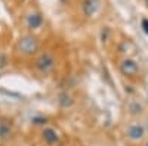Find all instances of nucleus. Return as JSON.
Here are the masks:
<instances>
[{"label": "nucleus", "mask_w": 148, "mask_h": 146, "mask_svg": "<svg viewBox=\"0 0 148 146\" xmlns=\"http://www.w3.org/2000/svg\"><path fill=\"white\" fill-rule=\"evenodd\" d=\"M120 71L125 75H127V77H135L138 74V71H139V67H138V64L135 62L133 59H125L120 64Z\"/></svg>", "instance_id": "obj_3"}, {"label": "nucleus", "mask_w": 148, "mask_h": 146, "mask_svg": "<svg viewBox=\"0 0 148 146\" xmlns=\"http://www.w3.org/2000/svg\"><path fill=\"white\" fill-rule=\"evenodd\" d=\"M18 47H19V50L22 53L31 55L37 50V40H36V37H33V35H25V37H22L19 40Z\"/></svg>", "instance_id": "obj_2"}, {"label": "nucleus", "mask_w": 148, "mask_h": 146, "mask_svg": "<svg viewBox=\"0 0 148 146\" xmlns=\"http://www.w3.org/2000/svg\"><path fill=\"white\" fill-rule=\"evenodd\" d=\"M27 25L30 28H39L42 25V16L39 14H30L27 16Z\"/></svg>", "instance_id": "obj_7"}, {"label": "nucleus", "mask_w": 148, "mask_h": 146, "mask_svg": "<svg viewBox=\"0 0 148 146\" xmlns=\"http://www.w3.org/2000/svg\"><path fill=\"white\" fill-rule=\"evenodd\" d=\"M9 134H10V127H9V124L0 123V137H2V139H6Z\"/></svg>", "instance_id": "obj_8"}, {"label": "nucleus", "mask_w": 148, "mask_h": 146, "mask_svg": "<svg viewBox=\"0 0 148 146\" xmlns=\"http://www.w3.org/2000/svg\"><path fill=\"white\" fill-rule=\"evenodd\" d=\"M98 9H99V0H84L83 12L86 16H92L93 14H96Z\"/></svg>", "instance_id": "obj_6"}, {"label": "nucleus", "mask_w": 148, "mask_h": 146, "mask_svg": "<svg viewBox=\"0 0 148 146\" xmlns=\"http://www.w3.org/2000/svg\"><path fill=\"white\" fill-rule=\"evenodd\" d=\"M145 146H148V143H147V145H145Z\"/></svg>", "instance_id": "obj_11"}, {"label": "nucleus", "mask_w": 148, "mask_h": 146, "mask_svg": "<svg viewBox=\"0 0 148 146\" xmlns=\"http://www.w3.org/2000/svg\"><path fill=\"white\" fill-rule=\"evenodd\" d=\"M145 5H147V7H148V0H145Z\"/></svg>", "instance_id": "obj_10"}, {"label": "nucleus", "mask_w": 148, "mask_h": 146, "mask_svg": "<svg viewBox=\"0 0 148 146\" xmlns=\"http://www.w3.org/2000/svg\"><path fill=\"white\" fill-rule=\"evenodd\" d=\"M144 133H145V128L141 124H132L127 128V137L132 140H138L144 136Z\"/></svg>", "instance_id": "obj_5"}, {"label": "nucleus", "mask_w": 148, "mask_h": 146, "mask_svg": "<svg viewBox=\"0 0 148 146\" xmlns=\"http://www.w3.org/2000/svg\"><path fill=\"white\" fill-rule=\"evenodd\" d=\"M142 28H144V31L148 34V19H142Z\"/></svg>", "instance_id": "obj_9"}, {"label": "nucleus", "mask_w": 148, "mask_h": 146, "mask_svg": "<svg viewBox=\"0 0 148 146\" xmlns=\"http://www.w3.org/2000/svg\"><path fill=\"white\" fill-rule=\"evenodd\" d=\"M55 67V59L52 58V55L49 53H42L39 58L36 59V68L42 71V72H49L52 71Z\"/></svg>", "instance_id": "obj_1"}, {"label": "nucleus", "mask_w": 148, "mask_h": 146, "mask_svg": "<svg viewBox=\"0 0 148 146\" xmlns=\"http://www.w3.org/2000/svg\"><path fill=\"white\" fill-rule=\"evenodd\" d=\"M42 137L43 140L47 143V145H55L59 142V136H58V133L56 130L51 128V127H46L43 131H42Z\"/></svg>", "instance_id": "obj_4"}]
</instances>
